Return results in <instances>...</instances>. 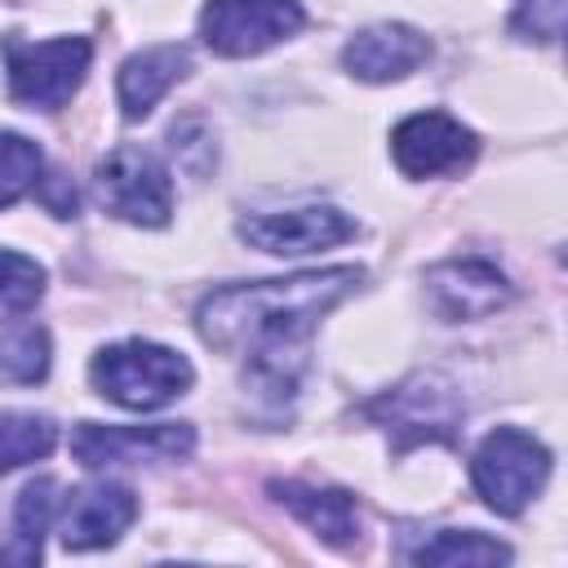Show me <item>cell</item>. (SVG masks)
Returning <instances> with one entry per match:
<instances>
[{
	"label": "cell",
	"mask_w": 568,
	"mask_h": 568,
	"mask_svg": "<svg viewBox=\"0 0 568 568\" xmlns=\"http://www.w3.org/2000/svg\"><path fill=\"white\" fill-rule=\"evenodd\" d=\"M93 44L84 36H58V40H4V67H9V93L31 111H58L71 102L89 71Z\"/></svg>",
	"instance_id": "5"
},
{
	"label": "cell",
	"mask_w": 568,
	"mask_h": 568,
	"mask_svg": "<svg viewBox=\"0 0 568 568\" xmlns=\"http://www.w3.org/2000/svg\"><path fill=\"white\" fill-rule=\"evenodd\" d=\"M306 22L297 0H209L200 9V40L217 58H253Z\"/></svg>",
	"instance_id": "7"
},
{
	"label": "cell",
	"mask_w": 568,
	"mask_h": 568,
	"mask_svg": "<svg viewBox=\"0 0 568 568\" xmlns=\"http://www.w3.org/2000/svg\"><path fill=\"white\" fill-rule=\"evenodd\" d=\"M44 297V266L27 253L0 248V320L27 315Z\"/></svg>",
	"instance_id": "19"
},
{
	"label": "cell",
	"mask_w": 568,
	"mask_h": 568,
	"mask_svg": "<svg viewBox=\"0 0 568 568\" xmlns=\"http://www.w3.org/2000/svg\"><path fill=\"white\" fill-rule=\"evenodd\" d=\"M53 444H58L53 417H44V413H22V408L0 413V475L18 470V466H27V462L49 457Z\"/></svg>",
	"instance_id": "18"
},
{
	"label": "cell",
	"mask_w": 568,
	"mask_h": 568,
	"mask_svg": "<svg viewBox=\"0 0 568 568\" xmlns=\"http://www.w3.org/2000/svg\"><path fill=\"white\" fill-rule=\"evenodd\" d=\"M40 169H44L40 146L31 138H22V133H4L0 129V209L18 204L27 191H36Z\"/></svg>",
	"instance_id": "20"
},
{
	"label": "cell",
	"mask_w": 568,
	"mask_h": 568,
	"mask_svg": "<svg viewBox=\"0 0 568 568\" xmlns=\"http://www.w3.org/2000/svg\"><path fill=\"white\" fill-rule=\"evenodd\" d=\"M546 475H550V448L519 426H497L493 435H484V444L470 457L475 493L497 515H524V506L541 493Z\"/></svg>",
	"instance_id": "4"
},
{
	"label": "cell",
	"mask_w": 568,
	"mask_h": 568,
	"mask_svg": "<svg viewBox=\"0 0 568 568\" xmlns=\"http://www.w3.org/2000/svg\"><path fill=\"white\" fill-rule=\"evenodd\" d=\"M93 195L111 217L133 226H164L173 213L169 169L146 146H115L93 169Z\"/></svg>",
	"instance_id": "6"
},
{
	"label": "cell",
	"mask_w": 568,
	"mask_h": 568,
	"mask_svg": "<svg viewBox=\"0 0 568 568\" xmlns=\"http://www.w3.org/2000/svg\"><path fill=\"white\" fill-rule=\"evenodd\" d=\"M364 284L359 266H324L288 280L226 284L200 297L195 328L209 346L244 355V386L271 399H293L306 373V342L320 320Z\"/></svg>",
	"instance_id": "1"
},
{
	"label": "cell",
	"mask_w": 568,
	"mask_h": 568,
	"mask_svg": "<svg viewBox=\"0 0 568 568\" xmlns=\"http://www.w3.org/2000/svg\"><path fill=\"white\" fill-rule=\"evenodd\" d=\"M430 58V40L408 22H373L342 44V67L364 84H390L413 75Z\"/></svg>",
	"instance_id": "13"
},
{
	"label": "cell",
	"mask_w": 568,
	"mask_h": 568,
	"mask_svg": "<svg viewBox=\"0 0 568 568\" xmlns=\"http://www.w3.org/2000/svg\"><path fill=\"white\" fill-rule=\"evenodd\" d=\"M240 240L271 253V257H302L315 248L346 244L359 226L351 213L333 204H302V209H275V213H248L240 217Z\"/></svg>",
	"instance_id": "9"
},
{
	"label": "cell",
	"mask_w": 568,
	"mask_h": 568,
	"mask_svg": "<svg viewBox=\"0 0 568 568\" xmlns=\"http://www.w3.org/2000/svg\"><path fill=\"white\" fill-rule=\"evenodd\" d=\"M364 417L395 439V448L413 444H448L462 426V395L444 373H413L395 390L364 404Z\"/></svg>",
	"instance_id": "3"
},
{
	"label": "cell",
	"mask_w": 568,
	"mask_h": 568,
	"mask_svg": "<svg viewBox=\"0 0 568 568\" xmlns=\"http://www.w3.org/2000/svg\"><path fill=\"white\" fill-rule=\"evenodd\" d=\"M89 382L102 399L133 408V413H151V408H164L169 399L186 395L195 382V368L173 346L129 337V342L102 346L89 359Z\"/></svg>",
	"instance_id": "2"
},
{
	"label": "cell",
	"mask_w": 568,
	"mask_h": 568,
	"mask_svg": "<svg viewBox=\"0 0 568 568\" xmlns=\"http://www.w3.org/2000/svg\"><path fill=\"white\" fill-rule=\"evenodd\" d=\"M413 564H430V568H488V564H510V546H501L497 537H484L475 528H444L430 541H422L413 550Z\"/></svg>",
	"instance_id": "17"
},
{
	"label": "cell",
	"mask_w": 568,
	"mask_h": 568,
	"mask_svg": "<svg viewBox=\"0 0 568 568\" xmlns=\"http://www.w3.org/2000/svg\"><path fill=\"white\" fill-rule=\"evenodd\" d=\"M475 151H479V138L444 111H417V115L399 120L390 133V155H395L404 178L457 173L462 164L475 160Z\"/></svg>",
	"instance_id": "10"
},
{
	"label": "cell",
	"mask_w": 568,
	"mask_h": 568,
	"mask_svg": "<svg viewBox=\"0 0 568 568\" xmlns=\"http://www.w3.org/2000/svg\"><path fill=\"white\" fill-rule=\"evenodd\" d=\"M191 71V53L182 44H146L138 53L124 58L120 80H115V98H120V115L124 120H146L151 106Z\"/></svg>",
	"instance_id": "14"
},
{
	"label": "cell",
	"mask_w": 568,
	"mask_h": 568,
	"mask_svg": "<svg viewBox=\"0 0 568 568\" xmlns=\"http://www.w3.org/2000/svg\"><path fill=\"white\" fill-rule=\"evenodd\" d=\"M195 426L191 422H155V426H102L80 422L71 430V457L89 470L106 466H142V462H178L191 457Z\"/></svg>",
	"instance_id": "8"
},
{
	"label": "cell",
	"mask_w": 568,
	"mask_h": 568,
	"mask_svg": "<svg viewBox=\"0 0 568 568\" xmlns=\"http://www.w3.org/2000/svg\"><path fill=\"white\" fill-rule=\"evenodd\" d=\"M138 519V497L124 484L98 479L80 484L58 501V537L67 550H102L124 537V528Z\"/></svg>",
	"instance_id": "11"
},
{
	"label": "cell",
	"mask_w": 568,
	"mask_h": 568,
	"mask_svg": "<svg viewBox=\"0 0 568 568\" xmlns=\"http://www.w3.org/2000/svg\"><path fill=\"white\" fill-rule=\"evenodd\" d=\"M271 497L293 510L320 541L328 546H351L355 532H359V515H355V501L351 493L342 488H315V484H297V479H275L271 484Z\"/></svg>",
	"instance_id": "15"
},
{
	"label": "cell",
	"mask_w": 568,
	"mask_h": 568,
	"mask_svg": "<svg viewBox=\"0 0 568 568\" xmlns=\"http://www.w3.org/2000/svg\"><path fill=\"white\" fill-rule=\"evenodd\" d=\"M58 515V484L53 479H31L22 493H18V506H13V537L9 546H0V564H40V546H44V532Z\"/></svg>",
	"instance_id": "16"
},
{
	"label": "cell",
	"mask_w": 568,
	"mask_h": 568,
	"mask_svg": "<svg viewBox=\"0 0 568 568\" xmlns=\"http://www.w3.org/2000/svg\"><path fill=\"white\" fill-rule=\"evenodd\" d=\"M0 373L13 382H40L49 373V337L36 324L0 333Z\"/></svg>",
	"instance_id": "21"
},
{
	"label": "cell",
	"mask_w": 568,
	"mask_h": 568,
	"mask_svg": "<svg viewBox=\"0 0 568 568\" xmlns=\"http://www.w3.org/2000/svg\"><path fill=\"white\" fill-rule=\"evenodd\" d=\"M510 280L484 257H448L426 271V297L439 320H484L510 302Z\"/></svg>",
	"instance_id": "12"
}]
</instances>
